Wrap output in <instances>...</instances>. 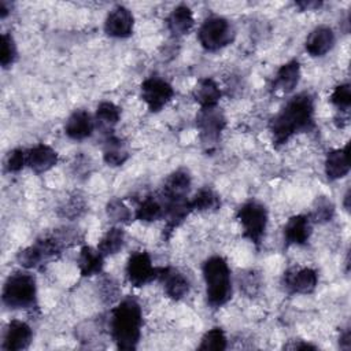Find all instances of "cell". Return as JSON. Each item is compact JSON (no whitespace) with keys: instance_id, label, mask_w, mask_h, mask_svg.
<instances>
[{"instance_id":"obj_8","label":"cell","mask_w":351,"mask_h":351,"mask_svg":"<svg viewBox=\"0 0 351 351\" xmlns=\"http://www.w3.org/2000/svg\"><path fill=\"white\" fill-rule=\"evenodd\" d=\"M141 99L151 112L160 111L174 96L173 86L158 75L145 78L140 86Z\"/></svg>"},{"instance_id":"obj_26","label":"cell","mask_w":351,"mask_h":351,"mask_svg":"<svg viewBox=\"0 0 351 351\" xmlns=\"http://www.w3.org/2000/svg\"><path fill=\"white\" fill-rule=\"evenodd\" d=\"M189 203H191L192 211H199V213H211V211H217L221 207L219 195L208 186L199 189L195 193V196L189 200Z\"/></svg>"},{"instance_id":"obj_32","label":"cell","mask_w":351,"mask_h":351,"mask_svg":"<svg viewBox=\"0 0 351 351\" xmlns=\"http://www.w3.org/2000/svg\"><path fill=\"white\" fill-rule=\"evenodd\" d=\"M106 213L115 223H128L132 221V211L119 199H111L106 206Z\"/></svg>"},{"instance_id":"obj_29","label":"cell","mask_w":351,"mask_h":351,"mask_svg":"<svg viewBox=\"0 0 351 351\" xmlns=\"http://www.w3.org/2000/svg\"><path fill=\"white\" fill-rule=\"evenodd\" d=\"M96 122L106 132H112L111 129L121 119V108L111 101H101L96 108Z\"/></svg>"},{"instance_id":"obj_25","label":"cell","mask_w":351,"mask_h":351,"mask_svg":"<svg viewBox=\"0 0 351 351\" xmlns=\"http://www.w3.org/2000/svg\"><path fill=\"white\" fill-rule=\"evenodd\" d=\"M221 95L222 93L219 86L211 78L200 80L193 90V97L200 104V108L217 106L221 99Z\"/></svg>"},{"instance_id":"obj_20","label":"cell","mask_w":351,"mask_h":351,"mask_svg":"<svg viewBox=\"0 0 351 351\" xmlns=\"http://www.w3.org/2000/svg\"><path fill=\"white\" fill-rule=\"evenodd\" d=\"M300 80V64L298 60H289L284 63L276 73L271 88L276 92L289 93L292 92Z\"/></svg>"},{"instance_id":"obj_40","label":"cell","mask_w":351,"mask_h":351,"mask_svg":"<svg viewBox=\"0 0 351 351\" xmlns=\"http://www.w3.org/2000/svg\"><path fill=\"white\" fill-rule=\"evenodd\" d=\"M285 348H291V350H308V348H311V350H315L317 347L315 346H313V344H310V343H303V341H298V343H293V344H288V346H285Z\"/></svg>"},{"instance_id":"obj_3","label":"cell","mask_w":351,"mask_h":351,"mask_svg":"<svg viewBox=\"0 0 351 351\" xmlns=\"http://www.w3.org/2000/svg\"><path fill=\"white\" fill-rule=\"evenodd\" d=\"M203 278L206 282L207 303L213 308L226 304L232 298V278L228 262L214 255L203 263Z\"/></svg>"},{"instance_id":"obj_11","label":"cell","mask_w":351,"mask_h":351,"mask_svg":"<svg viewBox=\"0 0 351 351\" xmlns=\"http://www.w3.org/2000/svg\"><path fill=\"white\" fill-rule=\"evenodd\" d=\"M318 282V274L311 267H291L282 276V285L291 293H311Z\"/></svg>"},{"instance_id":"obj_23","label":"cell","mask_w":351,"mask_h":351,"mask_svg":"<svg viewBox=\"0 0 351 351\" xmlns=\"http://www.w3.org/2000/svg\"><path fill=\"white\" fill-rule=\"evenodd\" d=\"M104 265V256L97 248L82 245L78 255V267L80 273L84 277H90L95 274H100Z\"/></svg>"},{"instance_id":"obj_12","label":"cell","mask_w":351,"mask_h":351,"mask_svg":"<svg viewBox=\"0 0 351 351\" xmlns=\"http://www.w3.org/2000/svg\"><path fill=\"white\" fill-rule=\"evenodd\" d=\"M134 18L129 8L123 5L114 7L106 21H104V32L110 37L115 38H126L133 33Z\"/></svg>"},{"instance_id":"obj_35","label":"cell","mask_w":351,"mask_h":351,"mask_svg":"<svg viewBox=\"0 0 351 351\" xmlns=\"http://www.w3.org/2000/svg\"><path fill=\"white\" fill-rule=\"evenodd\" d=\"M330 103L340 111L347 112L351 106V89L348 84H340L337 85L329 97Z\"/></svg>"},{"instance_id":"obj_4","label":"cell","mask_w":351,"mask_h":351,"mask_svg":"<svg viewBox=\"0 0 351 351\" xmlns=\"http://www.w3.org/2000/svg\"><path fill=\"white\" fill-rule=\"evenodd\" d=\"M3 303L8 308L29 310L37 304V285L34 277L27 271H15L4 282Z\"/></svg>"},{"instance_id":"obj_34","label":"cell","mask_w":351,"mask_h":351,"mask_svg":"<svg viewBox=\"0 0 351 351\" xmlns=\"http://www.w3.org/2000/svg\"><path fill=\"white\" fill-rule=\"evenodd\" d=\"M86 210V202L81 195H71L63 204L59 207V214L64 218L80 217Z\"/></svg>"},{"instance_id":"obj_24","label":"cell","mask_w":351,"mask_h":351,"mask_svg":"<svg viewBox=\"0 0 351 351\" xmlns=\"http://www.w3.org/2000/svg\"><path fill=\"white\" fill-rule=\"evenodd\" d=\"M165 217V203L160 196L147 195L137 206L134 218L141 222H154Z\"/></svg>"},{"instance_id":"obj_5","label":"cell","mask_w":351,"mask_h":351,"mask_svg":"<svg viewBox=\"0 0 351 351\" xmlns=\"http://www.w3.org/2000/svg\"><path fill=\"white\" fill-rule=\"evenodd\" d=\"M236 218L243 228L244 237L259 245L267 228V208L261 202L248 200L239 207Z\"/></svg>"},{"instance_id":"obj_1","label":"cell","mask_w":351,"mask_h":351,"mask_svg":"<svg viewBox=\"0 0 351 351\" xmlns=\"http://www.w3.org/2000/svg\"><path fill=\"white\" fill-rule=\"evenodd\" d=\"M314 126V99L307 92L293 96L269 125L276 147L285 144L298 133L310 132Z\"/></svg>"},{"instance_id":"obj_2","label":"cell","mask_w":351,"mask_h":351,"mask_svg":"<svg viewBox=\"0 0 351 351\" xmlns=\"http://www.w3.org/2000/svg\"><path fill=\"white\" fill-rule=\"evenodd\" d=\"M143 311L138 302L129 296L110 311V332L119 350H136L141 336Z\"/></svg>"},{"instance_id":"obj_19","label":"cell","mask_w":351,"mask_h":351,"mask_svg":"<svg viewBox=\"0 0 351 351\" xmlns=\"http://www.w3.org/2000/svg\"><path fill=\"white\" fill-rule=\"evenodd\" d=\"M335 45V33L329 26H317L306 38V51L311 56H324Z\"/></svg>"},{"instance_id":"obj_38","label":"cell","mask_w":351,"mask_h":351,"mask_svg":"<svg viewBox=\"0 0 351 351\" xmlns=\"http://www.w3.org/2000/svg\"><path fill=\"white\" fill-rule=\"evenodd\" d=\"M101 285H103V288L106 289L104 292H101V298L104 299V302H107V303H112L117 298H118V293H119V289H118V287H117V282L110 277H106V278H103V281H101Z\"/></svg>"},{"instance_id":"obj_33","label":"cell","mask_w":351,"mask_h":351,"mask_svg":"<svg viewBox=\"0 0 351 351\" xmlns=\"http://www.w3.org/2000/svg\"><path fill=\"white\" fill-rule=\"evenodd\" d=\"M18 51L14 37L10 33L1 34V45H0V63L3 69L11 67L16 60Z\"/></svg>"},{"instance_id":"obj_6","label":"cell","mask_w":351,"mask_h":351,"mask_svg":"<svg viewBox=\"0 0 351 351\" xmlns=\"http://www.w3.org/2000/svg\"><path fill=\"white\" fill-rule=\"evenodd\" d=\"M226 126V118L218 106L203 107L196 115V128L203 149L208 154L213 152L218 143L222 130Z\"/></svg>"},{"instance_id":"obj_14","label":"cell","mask_w":351,"mask_h":351,"mask_svg":"<svg viewBox=\"0 0 351 351\" xmlns=\"http://www.w3.org/2000/svg\"><path fill=\"white\" fill-rule=\"evenodd\" d=\"M32 340V328L21 319H12L5 326L1 348L5 351H22L30 346Z\"/></svg>"},{"instance_id":"obj_7","label":"cell","mask_w":351,"mask_h":351,"mask_svg":"<svg viewBox=\"0 0 351 351\" xmlns=\"http://www.w3.org/2000/svg\"><path fill=\"white\" fill-rule=\"evenodd\" d=\"M197 38L204 49L218 51L233 41L234 29L226 18L213 15L206 18L200 25Z\"/></svg>"},{"instance_id":"obj_39","label":"cell","mask_w":351,"mask_h":351,"mask_svg":"<svg viewBox=\"0 0 351 351\" xmlns=\"http://www.w3.org/2000/svg\"><path fill=\"white\" fill-rule=\"evenodd\" d=\"M339 346H340V348H344V350H348L351 347V333H350V329H346L340 335Z\"/></svg>"},{"instance_id":"obj_9","label":"cell","mask_w":351,"mask_h":351,"mask_svg":"<svg viewBox=\"0 0 351 351\" xmlns=\"http://www.w3.org/2000/svg\"><path fill=\"white\" fill-rule=\"evenodd\" d=\"M158 269L145 251L133 252L126 263V278L133 287H143L158 278Z\"/></svg>"},{"instance_id":"obj_37","label":"cell","mask_w":351,"mask_h":351,"mask_svg":"<svg viewBox=\"0 0 351 351\" xmlns=\"http://www.w3.org/2000/svg\"><path fill=\"white\" fill-rule=\"evenodd\" d=\"M26 165V151L22 148L11 149L4 159V169L8 173H18Z\"/></svg>"},{"instance_id":"obj_43","label":"cell","mask_w":351,"mask_h":351,"mask_svg":"<svg viewBox=\"0 0 351 351\" xmlns=\"http://www.w3.org/2000/svg\"><path fill=\"white\" fill-rule=\"evenodd\" d=\"M348 200H350V191H347V192H346V195H344V207H346V210H347V211L350 210Z\"/></svg>"},{"instance_id":"obj_16","label":"cell","mask_w":351,"mask_h":351,"mask_svg":"<svg viewBox=\"0 0 351 351\" xmlns=\"http://www.w3.org/2000/svg\"><path fill=\"white\" fill-rule=\"evenodd\" d=\"M311 230V219L308 215H293L284 226V241L287 245H304L310 240Z\"/></svg>"},{"instance_id":"obj_30","label":"cell","mask_w":351,"mask_h":351,"mask_svg":"<svg viewBox=\"0 0 351 351\" xmlns=\"http://www.w3.org/2000/svg\"><path fill=\"white\" fill-rule=\"evenodd\" d=\"M335 215V206L326 196H318L311 207V213L308 218L311 222L325 223L329 222Z\"/></svg>"},{"instance_id":"obj_21","label":"cell","mask_w":351,"mask_h":351,"mask_svg":"<svg viewBox=\"0 0 351 351\" xmlns=\"http://www.w3.org/2000/svg\"><path fill=\"white\" fill-rule=\"evenodd\" d=\"M350 173L348 162V144L344 148L332 149L326 154L325 174L329 181H336Z\"/></svg>"},{"instance_id":"obj_42","label":"cell","mask_w":351,"mask_h":351,"mask_svg":"<svg viewBox=\"0 0 351 351\" xmlns=\"http://www.w3.org/2000/svg\"><path fill=\"white\" fill-rule=\"evenodd\" d=\"M10 11H11V5L7 1L1 0L0 1V16L4 19L10 14Z\"/></svg>"},{"instance_id":"obj_36","label":"cell","mask_w":351,"mask_h":351,"mask_svg":"<svg viewBox=\"0 0 351 351\" xmlns=\"http://www.w3.org/2000/svg\"><path fill=\"white\" fill-rule=\"evenodd\" d=\"M239 284H240V289L245 295L252 298L259 292L262 281H261L259 274L255 270H248V271H244L243 274H240Z\"/></svg>"},{"instance_id":"obj_28","label":"cell","mask_w":351,"mask_h":351,"mask_svg":"<svg viewBox=\"0 0 351 351\" xmlns=\"http://www.w3.org/2000/svg\"><path fill=\"white\" fill-rule=\"evenodd\" d=\"M123 244H125L123 230L118 226H112L99 240L97 250L106 258V256H110V255H114V254L119 252L123 248Z\"/></svg>"},{"instance_id":"obj_10","label":"cell","mask_w":351,"mask_h":351,"mask_svg":"<svg viewBox=\"0 0 351 351\" xmlns=\"http://www.w3.org/2000/svg\"><path fill=\"white\" fill-rule=\"evenodd\" d=\"M56 255L58 254L53 245L49 243V240L45 236H43L37 239L34 244L21 250L16 254V261L25 269H36Z\"/></svg>"},{"instance_id":"obj_17","label":"cell","mask_w":351,"mask_h":351,"mask_svg":"<svg viewBox=\"0 0 351 351\" xmlns=\"http://www.w3.org/2000/svg\"><path fill=\"white\" fill-rule=\"evenodd\" d=\"M58 163V152L44 144L40 143L26 151V165L34 171V173H45L49 169H52Z\"/></svg>"},{"instance_id":"obj_22","label":"cell","mask_w":351,"mask_h":351,"mask_svg":"<svg viewBox=\"0 0 351 351\" xmlns=\"http://www.w3.org/2000/svg\"><path fill=\"white\" fill-rule=\"evenodd\" d=\"M193 23H195V19H193L192 10L185 4L177 5L167 18V29L176 37L189 33L191 29L193 27Z\"/></svg>"},{"instance_id":"obj_18","label":"cell","mask_w":351,"mask_h":351,"mask_svg":"<svg viewBox=\"0 0 351 351\" xmlns=\"http://www.w3.org/2000/svg\"><path fill=\"white\" fill-rule=\"evenodd\" d=\"M95 129L92 115L85 110H75L64 123V133L71 140H84L90 137Z\"/></svg>"},{"instance_id":"obj_41","label":"cell","mask_w":351,"mask_h":351,"mask_svg":"<svg viewBox=\"0 0 351 351\" xmlns=\"http://www.w3.org/2000/svg\"><path fill=\"white\" fill-rule=\"evenodd\" d=\"M296 4L302 10H310V8H318L321 5V1H298Z\"/></svg>"},{"instance_id":"obj_13","label":"cell","mask_w":351,"mask_h":351,"mask_svg":"<svg viewBox=\"0 0 351 351\" xmlns=\"http://www.w3.org/2000/svg\"><path fill=\"white\" fill-rule=\"evenodd\" d=\"M156 280L162 282L166 295L173 300H180L189 293L191 284L188 278L176 267H159Z\"/></svg>"},{"instance_id":"obj_27","label":"cell","mask_w":351,"mask_h":351,"mask_svg":"<svg viewBox=\"0 0 351 351\" xmlns=\"http://www.w3.org/2000/svg\"><path fill=\"white\" fill-rule=\"evenodd\" d=\"M103 159L108 166H122L129 159V152L123 147L122 141L111 132L108 133L106 140Z\"/></svg>"},{"instance_id":"obj_15","label":"cell","mask_w":351,"mask_h":351,"mask_svg":"<svg viewBox=\"0 0 351 351\" xmlns=\"http://www.w3.org/2000/svg\"><path fill=\"white\" fill-rule=\"evenodd\" d=\"M192 178L186 169H178L169 174L162 186L160 197L163 202H174L188 199Z\"/></svg>"},{"instance_id":"obj_31","label":"cell","mask_w":351,"mask_h":351,"mask_svg":"<svg viewBox=\"0 0 351 351\" xmlns=\"http://www.w3.org/2000/svg\"><path fill=\"white\" fill-rule=\"evenodd\" d=\"M226 336L221 328H213L207 330L199 344V350H218L222 351L226 348Z\"/></svg>"}]
</instances>
